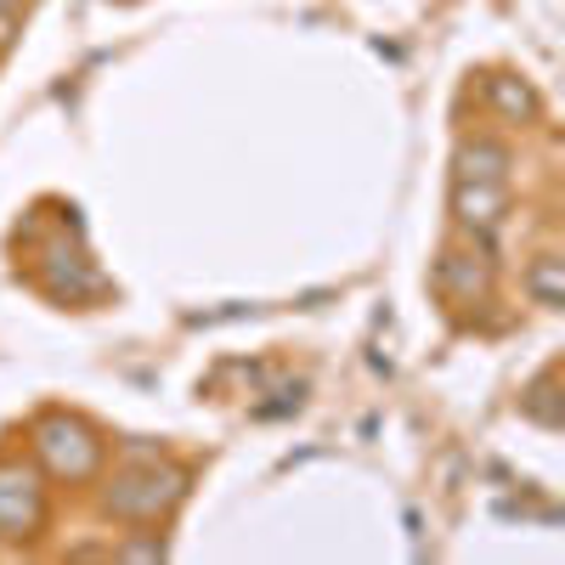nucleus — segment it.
<instances>
[{"label": "nucleus", "mask_w": 565, "mask_h": 565, "mask_svg": "<svg viewBox=\"0 0 565 565\" xmlns=\"http://www.w3.org/2000/svg\"><path fill=\"white\" fill-rule=\"evenodd\" d=\"M186 498V476L181 469H159V458L148 469H125V476L108 487L103 509L119 514V521H159L164 509H175Z\"/></svg>", "instance_id": "f257e3e1"}, {"label": "nucleus", "mask_w": 565, "mask_h": 565, "mask_svg": "<svg viewBox=\"0 0 565 565\" xmlns=\"http://www.w3.org/2000/svg\"><path fill=\"white\" fill-rule=\"evenodd\" d=\"M34 447H40L45 463H52V476H63V481H90V476H97V463H103V441L90 436L79 418H63V413L40 418Z\"/></svg>", "instance_id": "f03ea898"}, {"label": "nucleus", "mask_w": 565, "mask_h": 565, "mask_svg": "<svg viewBox=\"0 0 565 565\" xmlns=\"http://www.w3.org/2000/svg\"><path fill=\"white\" fill-rule=\"evenodd\" d=\"M45 521V492L23 463H0V532L7 537H34Z\"/></svg>", "instance_id": "7ed1b4c3"}, {"label": "nucleus", "mask_w": 565, "mask_h": 565, "mask_svg": "<svg viewBox=\"0 0 565 565\" xmlns=\"http://www.w3.org/2000/svg\"><path fill=\"white\" fill-rule=\"evenodd\" d=\"M503 210H509L503 181H463V175L452 181V215H458V226L476 232V238H492Z\"/></svg>", "instance_id": "20e7f679"}, {"label": "nucleus", "mask_w": 565, "mask_h": 565, "mask_svg": "<svg viewBox=\"0 0 565 565\" xmlns=\"http://www.w3.org/2000/svg\"><path fill=\"white\" fill-rule=\"evenodd\" d=\"M436 289H441L447 300H463V306H469V300H487L492 271H487L476 255H452V249H447V255L436 260Z\"/></svg>", "instance_id": "39448f33"}, {"label": "nucleus", "mask_w": 565, "mask_h": 565, "mask_svg": "<svg viewBox=\"0 0 565 565\" xmlns=\"http://www.w3.org/2000/svg\"><path fill=\"white\" fill-rule=\"evenodd\" d=\"M509 164H514L509 148L492 141V136H476V141H463V148H458V175L463 181H503Z\"/></svg>", "instance_id": "423d86ee"}, {"label": "nucleus", "mask_w": 565, "mask_h": 565, "mask_svg": "<svg viewBox=\"0 0 565 565\" xmlns=\"http://www.w3.org/2000/svg\"><path fill=\"white\" fill-rule=\"evenodd\" d=\"M521 282H526L532 306H543V311H559V306H565V260H559V255H537V260H526Z\"/></svg>", "instance_id": "0eeeda50"}, {"label": "nucleus", "mask_w": 565, "mask_h": 565, "mask_svg": "<svg viewBox=\"0 0 565 565\" xmlns=\"http://www.w3.org/2000/svg\"><path fill=\"white\" fill-rule=\"evenodd\" d=\"M521 413L532 424H543V430H559V407H554V373H537V380L526 385L521 396Z\"/></svg>", "instance_id": "6e6552de"}, {"label": "nucleus", "mask_w": 565, "mask_h": 565, "mask_svg": "<svg viewBox=\"0 0 565 565\" xmlns=\"http://www.w3.org/2000/svg\"><path fill=\"white\" fill-rule=\"evenodd\" d=\"M487 97L509 114V119H532L537 114V97L521 85V79H509V74H498V79H487Z\"/></svg>", "instance_id": "1a4fd4ad"}, {"label": "nucleus", "mask_w": 565, "mask_h": 565, "mask_svg": "<svg viewBox=\"0 0 565 565\" xmlns=\"http://www.w3.org/2000/svg\"><path fill=\"white\" fill-rule=\"evenodd\" d=\"M12 7H18V0H0V12H12Z\"/></svg>", "instance_id": "9d476101"}]
</instances>
